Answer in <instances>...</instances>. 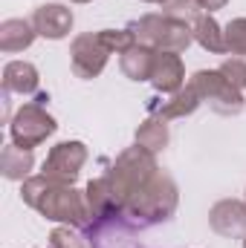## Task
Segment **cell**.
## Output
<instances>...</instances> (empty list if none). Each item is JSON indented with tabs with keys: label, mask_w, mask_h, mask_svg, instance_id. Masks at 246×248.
<instances>
[{
	"label": "cell",
	"mask_w": 246,
	"mask_h": 248,
	"mask_svg": "<svg viewBox=\"0 0 246 248\" xmlns=\"http://www.w3.org/2000/svg\"><path fill=\"white\" fill-rule=\"evenodd\" d=\"M20 199H23L29 208H35L41 217L55 219V222H64V225H72V228H87V225L93 222L84 193L75 190L72 185L53 182V179H47L44 173H41V176H29V179L23 182Z\"/></svg>",
	"instance_id": "cell-1"
},
{
	"label": "cell",
	"mask_w": 246,
	"mask_h": 248,
	"mask_svg": "<svg viewBox=\"0 0 246 248\" xmlns=\"http://www.w3.org/2000/svg\"><path fill=\"white\" fill-rule=\"evenodd\" d=\"M177 202H180L177 182L168 173L159 170L148 185L133 193V199L122 208V217L136 228H148V225L171 219L174 211H177Z\"/></svg>",
	"instance_id": "cell-2"
},
{
	"label": "cell",
	"mask_w": 246,
	"mask_h": 248,
	"mask_svg": "<svg viewBox=\"0 0 246 248\" xmlns=\"http://www.w3.org/2000/svg\"><path fill=\"white\" fill-rule=\"evenodd\" d=\"M159 173V165L154 159L151 150L145 147H127L124 153H119V159L113 162V168L105 173L107 182H110V190H113V202L116 208L122 211L124 205L133 199V193L139 187H145L154 176Z\"/></svg>",
	"instance_id": "cell-3"
},
{
	"label": "cell",
	"mask_w": 246,
	"mask_h": 248,
	"mask_svg": "<svg viewBox=\"0 0 246 248\" xmlns=\"http://www.w3.org/2000/svg\"><path fill=\"white\" fill-rule=\"evenodd\" d=\"M136 35V44H145L157 52H185L194 41L191 26L183 20H174L168 15H145L136 23L127 26Z\"/></svg>",
	"instance_id": "cell-4"
},
{
	"label": "cell",
	"mask_w": 246,
	"mask_h": 248,
	"mask_svg": "<svg viewBox=\"0 0 246 248\" xmlns=\"http://www.w3.org/2000/svg\"><path fill=\"white\" fill-rule=\"evenodd\" d=\"M188 84H194L197 93H200V98H203L214 113H220V116H238L246 104L244 93H241L235 84H229L220 69H200V72L191 75Z\"/></svg>",
	"instance_id": "cell-5"
},
{
	"label": "cell",
	"mask_w": 246,
	"mask_h": 248,
	"mask_svg": "<svg viewBox=\"0 0 246 248\" xmlns=\"http://www.w3.org/2000/svg\"><path fill=\"white\" fill-rule=\"evenodd\" d=\"M55 119L41 107V104H23L15 116H12V122H9V133H12V141L18 144V147H26V150H32V147H38L41 141H47L53 133H55Z\"/></svg>",
	"instance_id": "cell-6"
},
{
	"label": "cell",
	"mask_w": 246,
	"mask_h": 248,
	"mask_svg": "<svg viewBox=\"0 0 246 248\" xmlns=\"http://www.w3.org/2000/svg\"><path fill=\"white\" fill-rule=\"evenodd\" d=\"M84 231H87V240L93 248H145L136 240V225H130L124 219L122 211L93 219Z\"/></svg>",
	"instance_id": "cell-7"
},
{
	"label": "cell",
	"mask_w": 246,
	"mask_h": 248,
	"mask_svg": "<svg viewBox=\"0 0 246 248\" xmlns=\"http://www.w3.org/2000/svg\"><path fill=\"white\" fill-rule=\"evenodd\" d=\"M87 162V147L84 141H58L50 156L44 159V176L61 185H72Z\"/></svg>",
	"instance_id": "cell-8"
},
{
	"label": "cell",
	"mask_w": 246,
	"mask_h": 248,
	"mask_svg": "<svg viewBox=\"0 0 246 248\" xmlns=\"http://www.w3.org/2000/svg\"><path fill=\"white\" fill-rule=\"evenodd\" d=\"M107 55H110V49L102 44L99 32H84V35H78V38L72 41V46H70V66H72L75 78L90 81V78H96V75L105 69Z\"/></svg>",
	"instance_id": "cell-9"
},
{
	"label": "cell",
	"mask_w": 246,
	"mask_h": 248,
	"mask_svg": "<svg viewBox=\"0 0 246 248\" xmlns=\"http://www.w3.org/2000/svg\"><path fill=\"white\" fill-rule=\"evenodd\" d=\"M209 225L220 237H246V202L241 199H220L209 211Z\"/></svg>",
	"instance_id": "cell-10"
},
{
	"label": "cell",
	"mask_w": 246,
	"mask_h": 248,
	"mask_svg": "<svg viewBox=\"0 0 246 248\" xmlns=\"http://www.w3.org/2000/svg\"><path fill=\"white\" fill-rule=\"evenodd\" d=\"M72 20H75L72 17V9H67L61 3H44V6H38L32 12V26L47 41H61V38H67L70 29H72Z\"/></svg>",
	"instance_id": "cell-11"
},
{
	"label": "cell",
	"mask_w": 246,
	"mask_h": 248,
	"mask_svg": "<svg viewBox=\"0 0 246 248\" xmlns=\"http://www.w3.org/2000/svg\"><path fill=\"white\" fill-rule=\"evenodd\" d=\"M185 81V66L177 52H157L154 72H151V84L157 93H177L183 90Z\"/></svg>",
	"instance_id": "cell-12"
},
{
	"label": "cell",
	"mask_w": 246,
	"mask_h": 248,
	"mask_svg": "<svg viewBox=\"0 0 246 248\" xmlns=\"http://www.w3.org/2000/svg\"><path fill=\"white\" fill-rule=\"evenodd\" d=\"M38 69L29 61H9L3 66V90L6 93H18V95H32L38 93Z\"/></svg>",
	"instance_id": "cell-13"
},
{
	"label": "cell",
	"mask_w": 246,
	"mask_h": 248,
	"mask_svg": "<svg viewBox=\"0 0 246 248\" xmlns=\"http://www.w3.org/2000/svg\"><path fill=\"white\" fill-rule=\"evenodd\" d=\"M38 38L32 20L23 17H9L0 23V49L3 52H23L32 46V41Z\"/></svg>",
	"instance_id": "cell-14"
},
{
	"label": "cell",
	"mask_w": 246,
	"mask_h": 248,
	"mask_svg": "<svg viewBox=\"0 0 246 248\" xmlns=\"http://www.w3.org/2000/svg\"><path fill=\"white\" fill-rule=\"evenodd\" d=\"M154 61H157V49H151L145 44H136L122 55L119 66H122L124 78H130V81H151Z\"/></svg>",
	"instance_id": "cell-15"
},
{
	"label": "cell",
	"mask_w": 246,
	"mask_h": 248,
	"mask_svg": "<svg viewBox=\"0 0 246 248\" xmlns=\"http://www.w3.org/2000/svg\"><path fill=\"white\" fill-rule=\"evenodd\" d=\"M32 165H35L32 150L18 147L15 141H12V144H6V147L0 150V170H3V176H6V179H12V182H26V179H29Z\"/></svg>",
	"instance_id": "cell-16"
},
{
	"label": "cell",
	"mask_w": 246,
	"mask_h": 248,
	"mask_svg": "<svg viewBox=\"0 0 246 248\" xmlns=\"http://www.w3.org/2000/svg\"><path fill=\"white\" fill-rule=\"evenodd\" d=\"M200 104H203V98H200L197 87H194V84H188V87H183V90L171 93V98H168V101H162L159 116H162L165 122H168V119H185V116H191Z\"/></svg>",
	"instance_id": "cell-17"
},
{
	"label": "cell",
	"mask_w": 246,
	"mask_h": 248,
	"mask_svg": "<svg viewBox=\"0 0 246 248\" xmlns=\"http://www.w3.org/2000/svg\"><path fill=\"white\" fill-rule=\"evenodd\" d=\"M84 199H87V208H90V217H93V219L119 211L116 202H113V190H110L107 176H99V179H93L90 185L84 187Z\"/></svg>",
	"instance_id": "cell-18"
},
{
	"label": "cell",
	"mask_w": 246,
	"mask_h": 248,
	"mask_svg": "<svg viewBox=\"0 0 246 248\" xmlns=\"http://www.w3.org/2000/svg\"><path fill=\"white\" fill-rule=\"evenodd\" d=\"M136 144L151 150V153H159L168 147V124L162 116H151L136 127Z\"/></svg>",
	"instance_id": "cell-19"
},
{
	"label": "cell",
	"mask_w": 246,
	"mask_h": 248,
	"mask_svg": "<svg viewBox=\"0 0 246 248\" xmlns=\"http://www.w3.org/2000/svg\"><path fill=\"white\" fill-rule=\"evenodd\" d=\"M191 32H194V41L209 49V52H226V41H223V29L220 23L211 17V15H200L194 23H191Z\"/></svg>",
	"instance_id": "cell-20"
},
{
	"label": "cell",
	"mask_w": 246,
	"mask_h": 248,
	"mask_svg": "<svg viewBox=\"0 0 246 248\" xmlns=\"http://www.w3.org/2000/svg\"><path fill=\"white\" fill-rule=\"evenodd\" d=\"M162 15H168L174 20H183V23L191 26L203 15V6H200V0H165L162 3Z\"/></svg>",
	"instance_id": "cell-21"
},
{
	"label": "cell",
	"mask_w": 246,
	"mask_h": 248,
	"mask_svg": "<svg viewBox=\"0 0 246 248\" xmlns=\"http://www.w3.org/2000/svg\"><path fill=\"white\" fill-rule=\"evenodd\" d=\"M223 41H226V52H232V55H246V17H235V20L226 23Z\"/></svg>",
	"instance_id": "cell-22"
},
{
	"label": "cell",
	"mask_w": 246,
	"mask_h": 248,
	"mask_svg": "<svg viewBox=\"0 0 246 248\" xmlns=\"http://www.w3.org/2000/svg\"><path fill=\"white\" fill-rule=\"evenodd\" d=\"M99 38H102V44H105L110 52H116V55H124L130 46H136V35H133L130 29H102Z\"/></svg>",
	"instance_id": "cell-23"
},
{
	"label": "cell",
	"mask_w": 246,
	"mask_h": 248,
	"mask_svg": "<svg viewBox=\"0 0 246 248\" xmlns=\"http://www.w3.org/2000/svg\"><path fill=\"white\" fill-rule=\"evenodd\" d=\"M50 248H87V246H84V237H78L72 231V225H61V228H53Z\"/></svg>",
	"instance_id": "cell-24"
},
{
	"label": "cell",
	"mask_w": 246,
	"mask_h": 248,
	"mask_svg": "<svg viewBox=\"0 0 246 248\" xmlns=\"http://www.w3.org/2000/svg\"><path fill=\"white\" fill-rule=\"evenodd\" d=\"M220 72L226 75L229 84H235L238 90H246V61L244 58H229L220 63Z\"/></svg>",
	"instance_id": "cell-25"
},
{
	"label": "cell",
	"mask_w": 246,
	"mask_h": 248,
	"mask_svg": "<svg viewBox=\"0 0 246 248\" xmlns=\"http://www.w3.org/2000/svg\"><path fill=\"white\" fill-rule=\"evenodd\" d=\"M229 0H200V6L203 9H209V12H217V9H223Z\"/></svg>",
	"instance_id": "cell-26"
},
{
	"label": "cell",
	"mask_w": 246,
	"mask_h": 248,
	"mask_svg": "<svg viewBox=\"0 0 246 248\" xmlns=\"http://www.w3.org/2000/svg\"><path fill=\"white\" fill-rule=\"evenodd\" d=\"M142 3H159V6H162V3H165V0H142Z\"/></svg>",
	"instance_id": "cell-27"
},
{
	"label": "cell",
	"mask_w": 246,
	"mask_h": 248,
	"mask_svg": "<svg viewBox=\"0 0 246 248\" xmlns=\"http://www.w3.org/2000/svg\"><path fill=\"white\" fill-rule=\"evenodd\" d=\"M72 3H90V0H72Z\"/></svg>",
	"instance_id": "cell-28"
},
{
	"label": "cell",
	"mask_w": 246,
	"mask_h": 248,
	"mask_svg": "<svg viewBox=\"0 0 246 248\" xmlns=\"http://www.w3.org/2000/svg\"><path fill=\"white\" fill-rule=\"evenodd\" d=\"M244 248H246V240H244Z\"/></svg>",
	"instance_id": "cell-29"
}]
</instances>
